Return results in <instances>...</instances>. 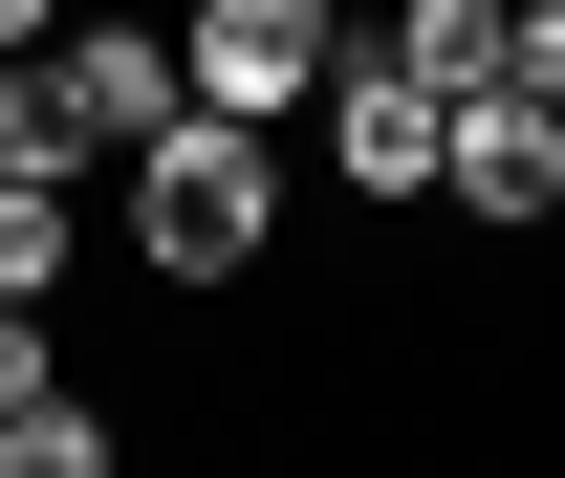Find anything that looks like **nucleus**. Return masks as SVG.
Returning <instances> with one entry per match:
<instances>
[{
    "label": "nucleus",
    "instance_id": "10",
    "mask_svg": "<svg viewBox=\"0 0 565 478\" xmlns=\"http://www.w3.org/2000/svg\"><path fill=\"white\" fill-rule=\"evenodd\" d=\"M22 392H66V370H44V305H0V413Z\"/></svg>",
    "mask_w": 565,
    "mask_h": 478
},
{
    "label": "nucleus",
    "instance_id": "7",
    "mask_svg": "<svg viewBox=\"0 0 565 478\" xmlns=\"http://www.w3.org/2000/svg\"><path fill=\"white\" fill-rule=\"evenodd\" d=\"M370 44H392V66H435V87H500V0H392Z\"/></svg>",
    "mask_w": 565,
    "mask_h": 478
},
{
    "label": "nucleus",
    "instance_id": "8",
    "mask_svg": "<svg viewBox=\"0 0 565 478\" xmlns=\"http://www.w3.org/2000/svg\"><path fill=\"white\" fill-rule=\"evenodd\" d=\"M0 478H109V413H87V392H22V413H0Z\"/></svg>",
    "mask_w": 565,
    "mask_h": 478
},
{
    "label": "nucleus",
    "instance_id": "2",
    "mask_svg": "<svg viewBox=\"0 0 565 478\" xmlns=\"http://www.w3.org/2000/svg\"><path fill=\"white\" fill-rule=\"evenodd\" d=\"M22 66H44V109H66V131L109 152V174H131V152L174 131V109H196V66H174V22H131V0H66V22H44Z\"/></svg>",
    "mask_w": 565,
    "mask_h": 478
},
{
    "label": "nucleus",
    "instance_id": "6",
    "mask_svg": "<svg viewBox=\"0 0 565 478\" xmlns=\"http://www.w3.org/2000/svg\"><path fill=\"white\" fill-rule=\"evenodd\" d=\"M87 262V174H0V305H66Z\"/></svg>",
    "mask_w": 565,
    "mask_h": 478
},
{
    "label": "nucleus",
    "instance_id": "4",
    "mask_svg": "<svg viewBox=\"0 0 565 478\" xmlns=\"http://www.w3.org/2000/svg\"><path fill=\"white\" fill-rule=\"evenodd\" d=\"M435 196L479 217V240H565V109H544V87H457Z\"/></svg>",
    "mask_w": 565,
    "mask_h": 478
},
{
    "label": "nucleus",
    "instance_id": "11",
    "mask_svg": "<svg viewBox=\"0 0 565 478\" xmlns=\"http://www.w3.org/2000/svg\"><path fill=\"white\" fill-rule=\"evenodd\" d=\"M44 22H66V0H0V66H22V44H44Z\"/></svg>",
    "mask_w": 565,
    "mask_h": 478
},
{
    "label": "nucleus",
    "instance_id": "3",
    "mask_svg": "<svg viewBox=\"0 0 565 478\" xmlns=\"http://www.w3.org/2000/svg\"><path fill=\"white\" fill-rule=\"evenodd\" d=\"M174 66H196V109L282 131V109H327V66H349V0H174Z\"/></svg>",
    "mask_w": 565,
    "mask_h": 478
},
{
    "label": "nucleus",
    "instance_id": "9",
    "mask_svg": "<svg viewBox=\"0 0 565 478\" xmlns=\"http://www.w3.org/2000/svg\"><path fill=\"white\" fill-rule=\"evenodd\" d=\"M500 87H544V109H565V0H500Z\"/></svg>",
    "mask_w": 565,
    "mask_h": 478
},
{
    "label": "nucleus",
    "instance_id": "1",
    "mask_svg": "<svg viewBox=\"0 0 565 478\" xmlns=\"http://www.w3.org/2000/svg\"><path fill=\"white\" fill-rule=\"evenodd\" d=\"M262 240H282V131L174 109V131L131 152V262H152V283H239Z\"/></svg>",
    "mask_w": 565,
    "mask_h": 478
},
{
    "label": "nucleus",
    "instance_id": "5",
    "mask_svg": "<svg viewBox=\"0 0 565 478\" xmlns=\"http://www.w3.org/2000/svg\"><path fill=\"white\" fill-rule=\"evenodd\" d=\"M305 131H327V174H349L370 217H414V196H435V131H457V87H435V66H392V44H349Z\"/></svg>",
    "mask_w": 565,
    "mask_h": 478
}]
</instances>
